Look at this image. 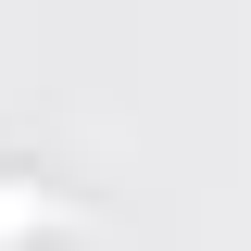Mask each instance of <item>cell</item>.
Wrapping results in <instances>:
<instances>
[{
    "label": "cell",
    "instance_id": "6da1fadb",
    "mask_svg": "<svg viewBox=\"0 0 251 251\" xmlns=\"http://www.w3.org/2000/svg\"><path fill=\"white\" fill-rule=\"evenodd\" d=\"M38 226H75V201L38 176H0V239H38Z\"/></svg>",
    "mask_w": 251,
    "mask_h": 251
}]
</instances>
